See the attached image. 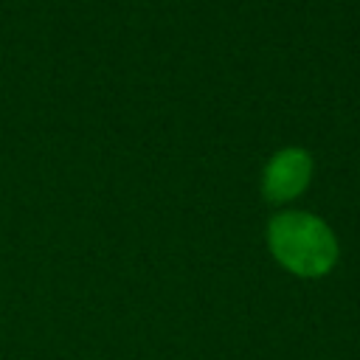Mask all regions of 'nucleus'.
I'll return each instance as SVG.
<instances>
[{
  "mask_svg": "<svg viewBox=\"0 0 360 360\" xmlns=\"http://www.w3.org/2000/svg\"><path fill=\"white\" fill-rule=\"evenodd\" d=\"M267 242L273 256L295 276L318 278L332 270L338 259L335 233L312 214L287 211L270 219Z\"/></svg>",
  "mask_w": 360,
  "mask_h": 360,
  "instance_id": "1",
  "label": "nucleus"
},
{
  "mask_svg": "<svg viewBox=\"0 0 360 360\" xmlns=\"http://www.w3.org/2000/svg\"><path fill=\"white\" fill-rule=\"evenodd\" d=\"M309 155L301 149H281L278 155H273V160L264 169V194L276 202L295 197L298 191H304V186L309 183Z\"/></svg>",
  "mask_w": 360,
  "mask_h": 360,
  "instance_id": "2",
  "label": "nucleus"
}]
</instances>
